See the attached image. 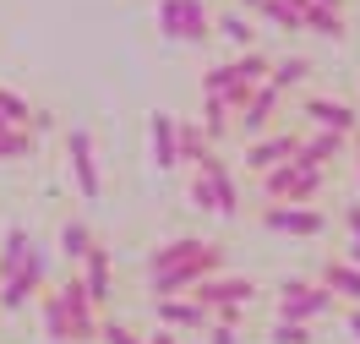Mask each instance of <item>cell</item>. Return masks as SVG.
Returning <instances> with one entry per match:
<instances>
[{"label":"cell","mask_w":360,"mask_h":344,"mask_svg":"<svg viewBox=\"0 0 360 344\" xmlns=\"http://www.w3.org/2000/svg\"><path fill=\"white\" fill-rule=\"evenodd\" d=\"M333 312V290L322 279H284L278 284V317H295V322H316Z\"/></svg>","instance_id":"3"},{"label":"cell","mask_w":360,"mask_h":344,"mask_svg":"<svg viewBox=\"0 0 360 344\" xmlns=\"http://www.w3.org/2000/svg\"><path fill=\"white\" fill-rule=\"evenodd\" d=\"M344 153H349V137L344 132H322V126L300 132V148H295V159L311 164V170H333V159H344Z\"/></svg>","instance_id":"13"},{"label":"cell","mask_w":360,"mask_h":344,"mask_svg":"<svg viewBox=\"0 0 360 344\" xmlns=\"http://www.w3.org/2000/svg\"><path fill=\"white\" fill-rule=\"evenodd\" d=\"M257 219H262L268 229H278V235H300V241L328 235V213H322L316 203H268Z\"/></svg>","instance_id":"5"},{"label":"cell","mask_w":360,"mask_h":344,"mask_svg":"<svg viewBox=\"0 0 360 344\" xmlns=\"http://www.w3.org/2000/svg\"><path fill=\"white\" fill-rule=\"evenodd\" d=\"M197 126H202V137L219 148V142L235 132V115H229V104L219 98V93H202V120H197Z\"/></svg>","instance_id":"18"},{"label":"cell","mask_w":360,"mask_h":344,"mask_svg":"<svg viewBox=\"0 0 360 344\" xmlns=\"http://www.w3.org/2000/svg\"><path fill=\"white\" fill-rule=\"evenodd\" d=\"M6 126H11V120H6V115H0V132H6Z\"/></svg>","instance_id":"41"},{"label":"cell","mask_w":360,"mask_h":344,"mask_svg":"<svg viewBox=\"0 0 360 344\" xmlns=\"http://www.w3.org/2000/svg\"><path fill=\"white\" fill-rule=\"evenodd\" d=\"M186 203L197 208V213H219V203H213V186H207V175H197V181H191V191H186Z\"/></svg>","instance_id":"31"},{"label":"cell","mask_w":360,"mask_h":344,"mask_svg":"<svg viewBox=\"0 0 360 344\" xmlns=\"http://www.w3.org/2000/svg\"><path fill=\"white\" fill-rule=\"evenodd\" d=\"M251 17H262V23L268 27H278V33H300V17H295L290 6H284V0H257V6H251Z\"/></svg>","instance_id":"26"},{"label":"cell","mask_w":360,"mask_h":344,"mask_svg":"<svg viewBox=\"0 0 360 344\" xmlns=\"http://www.w3.org/2000/svg\"><path fill=\"white\" fill-rule=\"evenodd\" d=\"M311 60H306V55H284V60H273V71H268V82L278 93H290V88H306V82H311Z\"/></svg>","instance_id":"22"},{"label":"cell","mask_w":360,"mask_h":344,"mask_svg":"<svg viewBox=\"0 0 360 344\" xmlns=\"http://www.w3.org/2000/svg\"><path fill=\"white\" fill-rule=\"evenodd\" d=\"M39 312H44V339L49 344H71V317H66V306H60V295L55 290H39Z\"/></svg>","instance_id":"19"},{"label":"cell","mask_w":360,"mask_h":344,"mask_svg":"<svg viewBox=\"0 0 360 344\" xmlns=\"http://www.w3.org/2000/svg\"><path fill=\"white\" fill-rule=\"evenodd\" d=\"M0 115H6V120H11V126H27V115H33V104H27L22 93L0 88Z\"/></svg>","instance_id":"29"},{"label":"cell","mask_w":360,"mask_h":344,"mask_svg":"<svg viewBox=\"0 0 360 344\" xmlns=\"http://www.w3.org/2000/svg\"><path fill=\"white\" fill-rule=\"evenodd\" d=\"M349 153H355V181H360V126L349 132Z\"/></svg>","instance_id":"37"},{"label":"cell","mask_w":360,"mask_h":344,"mask_svg":"<svg viewBox=\"0 0 360 344\" xmlns=\"http://www.w3.org/2000/svg\"><path fill=\"white\" fill-rule=\"evenodd\" d=\"M300 33H322V39H333V44H344V39H349V17H344L338 6H322V0H306V11H300Z\"/></svg>","instance_id":"15"},{"label":"cell","mask_w":360,"mask_h":344,"mask_svg":"<svg viewBox=\"0 0 360 344\" xmlns=\"http://www.w3.org/2000/svg\"><path fill=\"white\" fill-rule=\"evenodd\" d=\"M224 88H229V66L219 60V66L202 71V93H219V98H224Z\"/></svg>","instance_id":"33"},{"label":"cell","mask_w":360,"mask_h":344,"mask_svg":"<svg viewBox=\"0 0 360 344\" xmlns=\"http://www.w3.org/2000/svg\"><path fill=\"white\" fill-rule=\"evenodd\" d=\"M322 6H338V11H344V6H349V0H322Z\"/></svg>","instance_id":"39"},{"label":"cell","mask_w":360,"mask_h":344,"mask_svg":"<svg viewBox=\"0 0 360 344\" xmlns=\"http://www.w3.org/2000/svg\"><path fill=\"white\" fill-rule=\"evenodd\" d=\"M344 229H349V241H360V203L344 208Z\"/></svg>","instance_id":"34"},{"label":"cell","mask_w":360,"mask_h":344,"mask_svg":"<svg viewBox=\"0 0 360 344\" xmlns=\"http://www.w3.org/2000/svg\"><path fill=\"white\" fill-rule=\"evenodd\" d=\"M278 104H284V93L273 88V82H257V88H251V98L235 110V132H240L246 142L262 137V132L273 126V110H278Z\"/></svg>","instance_id":"10"},{"label":"cell","mask_w":360,"mask_h":344,"mask_svg":"<svg viewBox=\"0 0 360 344\" xmlns=\"http://www.w3.org/2000/svg\"><path fill=\"white\" fill-rule=\"evenodd\" d=\"M284 6H290V11H295V17H300V11H306V0H284Z\"/></svg>","instance_id":"38"},{"label":"cell","mask_w":360,"mask_h":344,"mask_svg":"<svg viewBox=\"0 0 360 344\" xmlns=\"http://www.w3.org/2000/svg\"><path fill=\"white\" fill-rule=\"evenodd\" d=\"M27 246H33V235H27L22 224H11V229H6V246H0V279H11L17 268H22Z\"/></svg>","instance_id":"24"},{"label":"cell","mask_w":360,"mask_h":344,"mask_svg":"<svg viewBox=\"0 0 360 344\" xmlns=\"http://www.w3.org/2000/svg\"><path fill=\"white\" fill-rule=\"evenodd\" d=\"M257 181H262V197H268V203H316L322 186H328V170H311V164H300L290 153V159L268 164Z\"/></svg>","instance_id":"1"},{"label":"cell","mask_w":360,"mask_h":344,"mask_svg":"<svg viewBox=\"0 0 360 344\" xmlns=\"http://www.w3.org/2000/svg\"><path fill=\"white\" fill-rule=\"evenodd\" d=\"M98 344H142V333H131L126 322H115V317H98Z\"/></svg>","instance_id":"30"},{"label":"cell","mask_w":360,"mask_h":344,"mask_svg":"<svg viewBox=\"0 0 360 344\" xmlns=\"http://www.w3.org/2000/svg\"><path fill=\"white\" fill-rule=\"evenodd\" d=\"M153 312L164 328H175V333H202L207 322V306L202 300H191V295H153Z\"/></svg>","instance_id":"12"},{"label":"cell","mask_w":360,"mask_h":344,"mask_svg":"<svg viewBox=\"0 0 360 344\" xmlns=\"http://www.w3.org/2000/svg\"><path fill=\"white\" fill-rule=\"evenodd\" d=\"M153 159L158 170H180V153H175V115H153Z\"/></svg>","instance_id":"23"},{"label":"cell","mask_w":360,"mask_h":344,"mask_svg":"<svg viewBox=\"0 0 360 344\" xmlns=\"http://www.w3.org/2000/svg\"><path fill=\"white\" fill-rule=\"evenodd\" d=\"M202 126L197 120H175V153H180V164H191L197 153H202Z\"/></svg>","instance_id":"27"},{"label":"cell","mask_w":360,"mask_h":344,"mask_svg":"<svg viewBox=\"0 0 360 344\" xmlns=\"http://www.w3.org/2000/svg\"><path fill=\"white\" fill-rule=\"evenodd\" d=\"M268 344H311V322H295V317H278L268 328Z\"/></svg>","instance_id":"28"},{"label":"cell","mask_w":360,"mask_h":344,"mask_svg":"<svg viewBox=\"0 0 360 344\" xmlns=\"http://www.w3.org/2000/svg\"><path fill=\"white\" fill-rule=\"evenodd\" d=\"M158 33L175 39V44H207L213 39L207 0H158Z\"/></svg>","instance_id":"2"},{"label":"cell","mask_w":360,"mask_h":344,"mask_svg":"<svg viewBox=\"0 0 360 344\" xmlns=\"http://www.w3.org/2000/svg\"><path fill=\"white\" fill-rule=\"evenodd\" d=\"M60 142H66V164H71L77 191H82L88 203H98V197H104V181H98V159H93V132L88 126H71Z\"/></svg>","instance_id":"7"},{"label":"cell","mask_w":360,"mask_h":344,"mask_svg":"<svg viewBox=\"0 0 360 344\" xmlns=\"http://www.w3.org/2000/svg\"><path fill=\"white\" fill-rule=\"evenodd\" d=\"M213 33H224L235 49H251L257 44V27H251V11H240V6H229V11H219L213 17Z\"/></svg>","instance_id":"20"},{"label":"cell","mask_w":360,"mask_h":344,"mask_svg":"<svg viewBox=\"0 0 360 344\" xmlns=\"http://www.w3.org/2000/svg\"><path fill=\"white\" fill-rule=\"evenodd\" d=\"M93 241H98V235H93L82 219H66V224H60V235H55V246H60V257H66V268H77V262L88 257Z\"/></svg>","instance_id":"21"},{"label":"cell","mask_w":360,"mask_h":344,"mask_svg":"<svg viewBox=\"0 0 360 344\" xmlns=\"http://www.w3.org/2000/svg\"><path fill=\"white\" fill-rule=\"evenodd\" d=\"M213 241H202V235H175V241H164V246H153L148 252V274L153 268H169V262H191V257H202Z\"/></svg>","instance_id":"17"},{"label":"cell","mask_w":360,"mask_h":344,"mask_svg":"<svg viewBox=\"0 0 360 344\" xmlns=\"http://www.w3.org/2000/svg\"><path fill=\"white\" fill-rule=\"evenodd\" d=\"M55 295H60V306H66V317H71V344H93L98 339V306H93V295L82 290V279H77V268H71L60 284H55Z\"/></svg>","instance_id":"6"},{"label":"cell","mask_w":360,"mask_h":344,"mask_svg":"<svg viewBox=\"0 0 360 344\" xmlns=\"http://www.w3.org/2000/svg\"><path fill=\"white\" fill-rule=\"evenodd\" d=\"M235 6H240V11H251V6H257V0H235Z\"/></svg>","instance_id":"40"},{"label":"cell","mask_w":360,"mask_h":344,"mask_svg":"<svg viewBox=\"0 0 360 344\" xmlns=\"http://www.w3.org/2000/svg\"><path fill=\"white\" fill-rule=\"evenodd\" d=\"M322 284L333 290V300H360V262L328 257V262H322Z\"/></svg>","instance_id":"16"},{"label":"cell","mask_w":360,"mask_h":344,"mask_svg":"<svg viewBox=\"0 0 360 344\" xmlns=\"http://www.w3.org/2000/svg\"><path fill=\"white\" fill-rule=\"evenodd\" d=\"M295 148H300V132H262V137H251V148H246V170L251 175H262L268 164H278V159H290Z\"/></svg>","instance_id":"14"},{"label":"cell","mask_w":360,"mask_h":344,"mask_svg":"<svg viewBox=\"0 0 360 344\" xmlns=\"http://www.w3.org/2000/svg\"><path fill=\"white\" fill-rule=\"evenodd\" d=\"M191 300H202V306H251V300L262 295V284L257 279H246V274H202L191 290H186Z\"/></svg>","instance_id":"4"},{"label":"cell","mask_w":360,"mask_h":344,"mask_svg":"<svg viewBox=\"0 0 360 344\" xmlns=\"http://www.w3.org/2000/svg\"><path fill=\"white\" fill-rule=\"evenodd\" d=\"M142 344H180V339H175V328H158V333H148Z\"/></svg>","instance_id":"35"},{"label":"cell","mask_w":360,"mask_h":344,"mask_svg":"<svg viewBox=\"0 0 360 344\" xmlns=\"http://www.w3.org/2000/svg\"><path fill=\"white\" fill-rule=\"evenodd\" d=\"M202 333H207V344H246L240 339V322H207Z\"/></svg>","instance_id":"32"},{"label":"cell","mask_w":360,"mask_h":344,"mask_svg":"<svg viewBox=\"0 0 360 344\" xmlns=\"http://www.w3.org/2000/svg\"><path fill=\"white\" fill-rule=\"evenodd\" d=\"M77 279H82V290L93 295V306L104 312V306H110V284H115V257H110V246H98V241H93L88 257L77 262Z\"/></svg>","instance_id":"11"},{"label":"cell","mask_w":360,"mask_h":344,"mask_svg":"<svg viewBox=\"0 0 360 344\" xmlns=\"http://www.w3.org/2000/svg\"><path fill=\"white\" fill-rule=\"evenodd\" d=\"M300 115H306V126H322V132H355L360 126V110L349 98H333V93H306L300 98Z\"/></svg>","instance_id":"9"},{"label":"cell","mask_w":360,"mask_h":344,"mask_svg":"<svg viewBox=\"0 0 360 344\" xmlns=\"http://www.w3.org/2000/svg\"><path fill=\"white\" fill-rule=\"evenodd\" d=\"M33 148H39V137H33L27 126H6V132H0V164L33 159Z\"/></svg>","instance_id":"25"},{"label":"cell","mask_w":360,"mask_h":344,"mask_svg":"<svg viewBox=\"0 0 360 344\" xmlns=\"http://www.w3.org/2000/svg\"><path fill=\"white\" fill-rule=\"evenodd\" d=\"M191 164H197V175H207L219 213H224V219H240V186H235V170L219 159V148H213V142H202V153H197Z\"/></svg>","instance_id":"8"},{"label":"cell","mask_w":360,"mask_h":344,"mask_svg":"<svg viewBox=\"0 0 360 344\" xmlns=\"http://www.w3.org/2000/svg\"><path fill=\"white\" fill-rule=\"evenodd\" d=\"M349 333H355V344H360V300H349Z\"/></svg>","instance_id":"36"}]
</instances>
